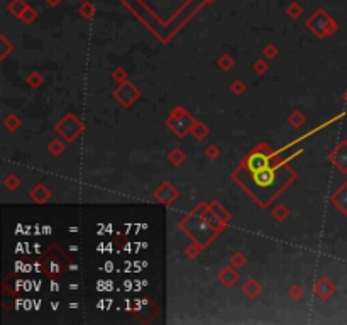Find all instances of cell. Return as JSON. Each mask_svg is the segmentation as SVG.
I'll return each instance as SVG.
<instances>
[{
    "label": "cell",
    "mask_w": 347,
    "mask_h": 325,
    "mask_svg": "<svg viewBox=\"0 0 347 325\" xmlns=\"http://www.w3.org/2000/svg\"><path fill=\"white\" fill-rule=\"evenodd\" d=\"M193 124H195V120L190 117L187 112H183V109H175V112L171 114V119L168 120V125H170L180 137H183L187 132H192Z\"/></svg>",
    "instance_id": "cell-1"
},
{
    "label": "cell",
    "mask_w": 347,
    "mask_h": 325,
    "mask_svg": "<svg viewBox=\"0 0 347 325\" xmlns=\"http://www.w3.org/2000/svg\"><path fill=\"white\" fill-rule=\"evenodd\" d=\"M58 131H60V134L65 137L66 141H73V139L83 131V125L80 124V120L75 119L73 115H68V117H65L60 122Z\"/></svg>",
    "instance_id": "cell-2"
},
{
    "label": "cell",
    "mask_w": 347,
    "mask_h": 325,
    "mask_svg": "<svg viewBox=\"0 0 347 325\" xmlns=\"http://www.w3.org/2000/svg\"><path fill=\"white\" fill-rule=\"evenodd\" d=\"M114 95L124 107H131L132 103L137 100L139 92H137V88H134V86L129 83V81H122V85L114 92Z\"/></svg>",
    "instance_id": "cell-3"
},
{
    "label": "cell",
    "mask_w": 347,
    "mask_h": 325,
    "mask_svg": "<svg viewBox=\"0 0 347 325\" xmlns=\"http://www.w3.org/2000/svg\"><path fill=\"white\" fill-rule=\"evenodd\" d=\"M328 161H331L340 173H347V141H342L332 151L331 156H328Z\"/></svg>",
    "instance_id": "cell-4"
},
{
    "label": "cell",
    "mask_w": 347,
    "mask_h": 325,
    "mask_svg": "<svg viewBox=\"0 0 347 325\" xmlns=\"http://www.w3.org/2000/svg\"><path fill=\"white\" fill-rule=\"evenodd\" d=\"M315 295L322 300H328L335 293V284L328 278H320L315 284Z\"/></svg>",
    "instance_id": "cell-5"
},
{
    "label": "cell",
    "mask_w": 347,
    "mask_h": 325,
    "mask_svg": "<svg viewBox=\"0 0 347 325\" xmlns=\"http://www.w3.org/2000/svg\"><path fill=\"white\" fill-rule=\"evenodd\" d=\"M246 165H247V168L252 171V173H256V171H259V170H263V168H268V154H263L261 151H254V153L247 158V161H246Z\"/></svg>",
    "instance_id": "cell-6"
},
{
    "label": "cell",
    "mask_w": 347,
    "mask_h": 325,
    "mask_svg": "<svg viewBox=\"0 0 347 325\" xmlns=\"http://www.w3.org/2000/svg\"><path fill=\"white\" fill-rule=\"evenodd\" d=\"M331 200L339 212H342L344 215H347V182L340 185L339 190L332 195Z\"/></svg>",
    "instance_id": "cell-7"
},
{
    "label": "cell",
    "mask_w": 347,
    "mask_h": 325,
    "mask_svg": "<svg viewBox=\"0 0 347 325\" xmlns=\"http://www.w3.org/2000/svg\"><path fill=\"white\" fill-rule=\"evenodd\" d=\"M178 196V191L171 187L170 183H165L158 191H156V198L163 203H171Z\"/></svg>",
    "instance_id": "cell-8"
},
{
    "label": "cell",
    "mask_w": 347,
    "mask_h": 325,
    "mask_svg": "<svg viewBox=\"0 0 347 325\" xmlns=\"http://www.w3.org/2000/svg\"><path fill=\"white\" fill-rule=\"evenodd\" d=\"M254 178H256V183L259 187H269L275 182V171L269 168H263V170L254 173Z\"/></svg>",
    "instance_id": "cell-9"
},
{
    "label": "cell",
    "mask_w": 347,
    "mask_h": 325,
    "mask_svg": "<svg viewBox=\"0 0 347 325\" xmlns=\"http://www.w3.org/2000/svg\"><path fill=\"white\" fill-rule=\"evenodd\" d=\"M239 280V275L234 271V269H230V268H225L221 275H218V281H221L225 288H230V286H234V283Z\"/></svg>",
    "instance_id": "cell-10"
},
{
    "label": "cell",
    "mask_w": 347,
    "mask_h": 325,
    "mask_svg": "<svg viewBox=\"0 0 347 325\" xmlns=\"http://www.w3.org/2000/svg\"><path fill=\"white\" fill-rule=\"evenodd\" d=\"M242 293H246L249 298L258 297V295L261 293V284H259L256 280H247L244 283V286H242Z\"/></svg>",
    "instance_id": "cell-11"
},
{
    "label": "cell",
    "mask_w": 347,
    "mask_h": 325,
    "mask_svg": "<svg viewBox=\"0 0 347 325\" xmlns=\"http://www.w3.org/2000/svg\"><path fill=\"white\" fill-rule=\"evenodd\" d=\"M31 196H32V198L36 200V202H41V203H43V202H46V200L49 198L51 193L43 187V185H39V187L34 188V191H31Z\"/></svg>",
    "instance_id": "cell-12"
},
{
    "label": "cell",
    "mask_w": 347,
    "mask_h": 325,
    "mask_svg": "<svg viewBox=\"0 0 347 325\" xmlns=\"http://www.w3.org/2000/svg\"><path fill=\"white\" fill-rule=\"evenodd\" d=\"M192 134L196 139H205L208 136V129H207L204 124H200V122H195L193 127H192Z\"/></svg>",
    "instance_id": "cell-13"
},
{
    "label": "cell",
    "mask_w": 347,
    "mask_h": 325,
    "mask_svg": "<svg viewBox=\"0 0 347 325\" xmlns=\"http://www.w3.org/2000/svg\"><path fill=\"white\" fill-rule=\"evenodd\" d=\"M288 122H290L293 127H302L305 124V115L302 112H298V110H295V112H291L290 117H288Z\"/></svg>",
    "instance_id": "cell-14"
},
{
    "label": "cell",
    "mask_w": 347,
    "mask_h": 325,
    "mask_svg": "<svg viewBox=\"0 0 347 325\" xmlns=\"http://www.w3.org/2000/svg\"><path fill=\"white\" fill-rule=\"evenodd\" d=\"M273 215H275L276 220H285L288 215H290V210H288V208H286L285 205H278V207L275 208Z\"/></svg>",
    "instance_id": "cell-15"
},
{
    "label": "cell",
    "mask_w": 347,
    "mask_h": 325,
    "mask_svg": "<svg viewBox=\"0 0 347 325\" xmlns=\"http://www.w3.org/2000/svg\"><path fill=\"white\" fill-rule=\"evenodd\" d=\"M4 124H5V127H7L9 131H15V129H19L21 120L17 119L15 115H9V117L4 120Z\"/></svg>",
    "instance_id": "cell-16"
},
{
    "label": "cell",
    "mask_w": 347,
    "mask_h": 325,
    "mask_svg": "<svg viewBox=\"0 0 347 325\" xmlns=\"http://www.w3.org/2000/svg\"><path fill=\"white\" fill-rule=\"evenodd\" d=\"M170 159L173 161V165L180 166L181 162L185 161V154L181 153V149H173L171 154H170Z\"/></svg>",
    "instance_id": "cell-17"
},
{
    "label": "cell",
    "mask_w": 347,
    "mask_h": 325,
    "mask_svg": "<svg viewBox=\"0 0 347 325\" xmlns=\"http://www.w3.org/2000/svg\"><path fill=\"white\" fill-rule=\"evenodd\" d=\"M27 83L31 85L32 88H38V86L43 83V77H41V75H39V73L34 71V73H31V75H29V77H27Z\"/></svg>",
    "instance_id": "cell-18"
},
{
    "label": "cell",
    "mask_w": 347,
    "mask_h": 325,
    "mask_svg": "<svg viewBox=\"0 0 347 325\" xmlns=\"http://www.w3.org/2000/svg\"><path fill=\"white\" fill-rule=\"evenodd\" d=\"M218 66H221L224 71H227V69H230L234 66V60L230 56H227V55H224L221 60H218Z\"/></svg>",
    "instance_id": "cell-19"
},
{
    "label": "cell",
    "mask_w": 347,
    "mask_h": 325,
    "mask_svg": "<svg viewBox=\"0 0 347 325\" xmlns=\"http://www.w3.org/2000/svg\"><path fill=\"white\" fill-rule=\"evenodd\" d=\"M210 210H212L213 213H215V215H217V219H221L222 222H225V220H227V212H225V210H222V208H221V205H218V203H213Z\"/></svg>",
    "instance_id": "cell-20"
},
{
    "label": "cell",
    "mask_w": 347,
    "mask_h": 325,
    "mask_svg": "<svg viewBox=\"0 0 347 325\" xmlns=\"http://www.w3.org/2000/svg\"><path fill=\"white\" fill-rule=\"evenodd\" d=\"M230 263H232L234 266H242V264L246 263V258H244V254H242V252H239V251H237V252H234L232 256H230Z\"/></svg>",
    "instance_id": "cell-21"
},
{
    "label": "cell",
    "mask_w": 347,
    "mask_h": 325,
    "mask_svg": "<svg viewBox=\"0 0 347 325\" xmlns=\"http://www.w3.org/2000/svg\"><path fill=\"white\" fill-rule=\"evenodd\" d=\"M290 297L295 300H300L303 297V288L298 286V284H295V286H291V290H290Z\"/></svg>",
    "instance_id": "cell-22"
},
{
    "label": "cell",
    "mask_w": 347,
    "mask_h": 325,
    "mask_svg": "<svg viewBox=\"0 0 347 325\" xmlns=\"http://www.w3.org/2000/svg\"><path fill=\"white\" fill-rule=\"evenodd\" d=\"M252 68H254V71H256L258 75H263V73H266V69H268V65H266L264 61H261V60H259V61H256V63H254V65H252Z\"/></svg>",
    "instance_id": "cell-23"
},
{
    "label": "cell",
    "mask_w": 347,
    "mask_h": 325,
    "mask_svg": "<svg viewBox=\"0 0 347 325\" xmlns=\"http://www.w3.org/2000/svg\"><path fill=\"white\" fill-rule=\"evenodd\" d=\"M230 88H232V92L235 95H241L242 92L246 90V86H244V83H242V81H239V80H235L234 83H232V86H230Z\"/></svg>",
    "instance_id": "cell-24"
},
{
    "label": "cell",
    "mask_w": 347,
    "mask_h": 325,
    "mask_svg": "<svg viewBox=\"0 0 347 325\" xmlns=\"http://www.w3.org/2000/svg\"><path fill=\"white\" fill-rule=\"evenodd\" d=\"M49 151H51V154H54V156H60V154L63 153V144H60V142H58V141L51 142V146H49Z\"/></svg>",
    "instance_id": "cell-25"
},
{
    "label": "cell",
    "mask_w": 347,
    "mask_h": 325,
    "mask_svg": "<svg viewBox=\"0 0 347 325\" xmlns=\"http://www.w3.org/2000/svg\"><path fill=\"white\" fill-rule=\"evenodd\" d=\"M5 185L9 187V190H15L17 187H19V178H17V176H9L7 179H5Z\"/></svg>",
    "instance_id": "cell-26"
},
{
    "label": "cell",
    "mask_w": 347,
    "mask_h": 325,
    "mask_svg": "<svg viewBox=\"0 0 347 325\" xmlns=\"http://www.w3.org/2000/svg\"><path fill=\"white\" fill-rule=\"evenodd\" d=\"M205 154H207V158L213 159L215 156H218V148L217 146H208L207 151H205Z\"/></svg>",
    "instance_id": "cell-27"
},
{
    "label": "cell",
    "mask_w": 347,
    "mask_h": 325,
    "mask_svg": "<svg viewBox=\"0 0 347 325\" xmlns=\"http://www.w3.org/2000/svg\"><path fill=\"white\" fill-rule=\"evenodd\" d=\"M264 55H266V58H276L278 51H276V48H273V46H268V48L264 49Z\"/></svg>",
    "instance_id": "cell-28"
},
{
    "label": "cell",
    "mask_w": 347,
    "mask_h": 325,
    "mask_svg": "<svg viewBox=\"0 0 347 325\" xmlns=\"http://www.w3.org/2000/svg\"><path fill=\"white\" fill-rule=\"evenodd\" d=\"M344 100H345V102H347V90H345V92H344Z\"/></svg>",
    "instance_id": "cell-29"
}]
</instances>
